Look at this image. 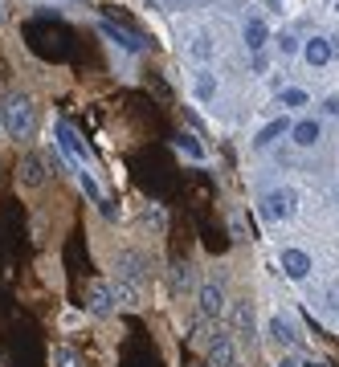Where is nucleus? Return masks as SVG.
Segmentation results:
<instances>
[{"instance_id":"412c9836","label":"nucleus","mask_w":339,"mask_h":367,"mask_svg":"<svg viewBox=\"0 0 339 367\" xmlns=\"http://www.w3.org/2000/svg\"><path fill=\"white\" fill-rule=\"evenodd\" d=\"M233 326L245 331V339L254 335V310H249V302H237V306H233Z\"/></svg>"},{"instance_id":"bb28decb","label":"nucleus","mask_w":339,"mask_h":367,"mask_svg":"<svg viewBox=\"0 0 339 367\" xmlns=\"http://www.w3.org/2000/svg\"><path fill=\"white\" fill-rule=\"evenodd\" d=\"M327 306L339 310V282H331V290H327Z\"/></svg>"},{"instance_id":"1a4fd4ad","label":"nucleus","mask_w":339,"mask_h":367,"mask_svg":"<svg viewBox=\"0 0 339 367\" xmlns=\"http://www.w3.org/2000/svg\"><path fill=\"white\" fill-rule=\"evenodd\" d=\"M98 29H102V37H111L119 49H127V53H144V37H135V33H127L123 24L115 21H98Z\"/></svg>"},{"instance_id":"7c9ffc66","label":"nucleus","mask_w":339,"mask_h":367,"mask_svg":"<svg viewBox=\"0 0 339 367\" xmlns=\"http://www.w3.org/2000/svg\"><path fill=\"white\" fill-rule=\"evenodd\" d=\"M4 364H8V359H4V351H0V367H4Z\"/></svg>"},{"instance_id":"0eeeda50","label":"nucleus","mask_w":339,"mask_h":367,"mask_svg":"<svg viewBox=\"0 0 339 367\" xmlns=\"http://www.w3.org/2000/svg\"><path fill=\"white\" fill-rule=\"evenodd\" d=\"M278 266H282V273H286L291 282H307L315 261H311L307 249H282V253H278Z\"/></svg>"},{"instance_id":"f257e3e1","label":"nucleus","mask_w":339,"mask_h":367,"mask_svg":"<svg viewBox=\"0 0 339 367\" xmlns=\"http://www.w3.org/2000/svg\"><path fill=\"white\" fill-rule=\"evenodd\" d=\"M0 127L8 131V139H33V131H37V106H33V98L21 94V90H8L4 94V106H0Z\"/></svg>"},{"instance_id":"4468645a","label":"nucleus","mask_w":339,"mask_h":367,"mask_svg":"<svg viewBox=\"0 0 339 367\" xmlns=\"http://www.w3.org/2000/svg\"><path fill=\"white\" fill-rule=\"evenodd\" d=\"M266 331H270V339L278 343V347H298V331H294L291 322H286V318L282 315H274L266 322Z\"/></svg>"},{"instance_id":"393cba45","label":"nucleus","mask_w":339,"mask_h":367,"mask_svg":"<svg viewBox=\"0 0 339 367\" xmlns=\"http://www.w3.org/2000/svg\"><path fill=\"white\" fill-rule=\"evenodd\" d=\"M229 237H233V241H249V229H245L242 220L233 217V220H229Z\"/></svg>"},{"instance_id":"dca6fc26","label":"nucleus","mask_w":339,"mask_h":367,"mask_svg":"<svg viewBox=\"0 0 339 367\" xmlns=\"http://www.w3.org/2000/svg\"><path fill=\"white\" fill-rule=\"evenodd\" d=\"M144 229L151 237H164V233H168V213H164V204H144Z\"/></svg>"},{"instance_id":"7ed1b4c3","label":"nucleus","mask_w":339,"mask_h":367,"mask_svg":"<svg viewBox=\"0 0 339 367\" xmlns=\"http://www.w3.org/2000/svg\"><path fill=\"white\" fill-rule=\"evenodd\" d=\"M147 278H151V269H147L144 253H131V249H127V253L115 257V282H131V286H139V290H144Z\"/></svg>"},{"instance_id":"423d86ee","label":"nucleus","mask_w":339,"mask_h":367,"mask_svg":"<svg viewBox=\"0 0 339 367\" xmlns=\"http://www.w3.org/2000/svg\"><path fill=\"white\" fill-rule=\"evenodd\" d=\"M53 131H57V147H62V151L70 155V164H74V168H82V164H90V147H86V143H82V139H78V131H74L70 122H57Z\"/></svg>"},{"instance_id":"5701e85b","label":"nucleus","mask_w":339,"mask_h":367,"mask_svg":"<svg viewBox=\"0 0 339 367\" xmlns=\"http://www.w3.org/2000/svg\"><path fill=\"white\" fill-rule=\"evenodd\" d=\"M188 282H193V273H188V266H184V261H176V266H172V290H184Z\"/></svg>"},{"instance_id":"f8f14e48","label":"nucleus","mask_w":339,"mask_h":367,"mask_svg":"<svg viewBox=\"0 0 339 367\" xmlns=\"http://www.w3.org/2000/svg\"><path fill=\"white\" fill-rule=\"evenodd\" d=\"M319 135H323V127H319V119H298L291 127V139L294 147H315L319 143Z\"/></svg>"},{"instance_id":"f03ea898","label":"nucleus","mask_w":339,"mask_h":367,"mask_svg":"<svg viewBox=\"0 0 339 367\" xmlns=\"http://www.w3.org/2000/svg\"><path fill=\"white\" fill-rule=\"evenodd\" d=\"M17 184H21V188H29V192L46 188V184H49V159H46V151H25L21 164H17Z\"/></svg>"},{"instance_id":"9b49d317","label":"nucleus","mask_w":339,"mask_h":367,"mask_svg":"<svg viewBox=\"0 0 339 367\" xmlns=\"http://www.w3.org/2000/svg\"><path fill=\"white\" fill-rule=\"evenodd\" d=\"M209 364L213 367H237V343H233V335H217V339H213Z\"/></svg>"},{"instance_id":"9d476101","label":"nucleus","mask_w":339,"mask_h":367,"mask_svg":"<svg viewBox=\"0 0 339 367\" xmlns=\"http://www.w3.org/2000/svg\"><path fill=\"white\" fill-rule=\"evenodd\" d=\"M242 41H245V49H249V53H262V49H266V41H270V24L262 21V17H249V21L242 24Z\"/></svg>"},{"instance_id":"b1692460","label":"nucleus","mask_w":339,"mask_h":367,"mask_svg":"<svg viewBox=\"0 0 339 367\" xmlns=\"http://www.w3.org/2000/svg\"><path fill=\"white\" fill-rule=\"evenodd\" d=\"M307 90H282V106H307Z\"/></svg>"},{"instance_id":"aec40b11","label":"nucleus","mask_w":339,"mask_h":367,"mask_svg":"<svg viewBox=\"0 0 339 367\" xmlns=\"http://www.w3.org/2000/svg\"><path fill=\"white\" fill-rule=\"evenodd\" d=\"M196 98H200V102H213V98H217V78L209 70L196 73Z\"/></svg>"},{"instance_id":"c85d7f7f","label":"nucleus","mask_w":339,"mask_h":367,"mask_svg":"<svg viewBox=\"0 0 339 367\" xmlns=\"http://www.w3.org/2000/svg\"><path fill=\"white\" fill-rule=\"evenodd\" d=\"M298 367H327L323 359H307V364H298Z\"/></svg>"},{"instance_id":"cd10ccee","label":"nucleus","mask_w":339,"mask_h":367,"mask_svg":"<svg viewBox=\"0 0 339 367\" xmlns=\"http://www.w3.org/2000/svg\"><path fill=\"white\" fill-rule=\"evenodd\" d=\"M331 41V57H339V37H327Z\"/></svg>"},{"instance_id":"a211bd4d","label":"nucleus","mask_w":339,"mask_h":367,"mask_svg":"<svg viewBox=\"0 0 339 367\" xmlns=\"http://www.w3.org/2000/svg\"><path fill=\"white\" fill-rule=\"evenodd\" d=\"M49 367H82L78 347H70V343H57V347H49Z\"/></svg>"},{"instance_id":"a878e982","label":"nucleus","mask_w":339,"mask_h":367,"mask_svg":"<svg viewBox=\"0 0 339 367\" xmlns=\"http://www.w3.org/2000/svg\"><path fill=\"white\" fill-rule=\"evenodd\" d=\"M278 49H282V53H298V37H294V33H282V37H278Z\"/></svg>"},{"instance_id":"4be33fe9","label":"nucleus","mask_w":339,"mask_h":367,"mask_svg":"<svg viewBox=\"0 0 339 367\" xmlns=\"http://www.w3.org/2000/svg\"><path fill=\"white\" fill-rule=\"evenodd\" d=\"M193 57H200V62H209V57H213V41H209V33H196L193 37Z\"/></svg>"},{"instance_id":"ddd939ff","label":"nucleus","mask_w":339,"mask_h":367,"mask_svg":"<svg viewBox=\"0 0 339 367\" xmlns=\"http://www.w3.org/2000/svg\"><path fill=\"white\" fill-rule=\"evenodd\" d=\"M291 127H294L291 119H274V122H266V127L258 131V139H254V147H258V151H266V147H270V143H278L282 135H291Z\"/></svg>"},{"instance_id":"6e6552de","label":"nucleus","mask_w":339,"mask_h":367,"mask_svg":"<svg viewBox=\"0 0 339 367\" xmlns=\"http://www.w3.org/2000/svg\"><path fill=\"white\" fill-rule=\"evenodd\" d=\"M196 306H200L205 318H217L221 310H225V290H221L217 282H205V286L196 290Z\"/></svg>"},{"instance_id":"6ab92c4d","label":"nucleus","mask_w":339,"mask_h":367,"mask_svg":"<svg viewBox=\"0 0 339 367\" xmlns=\"http://www.w3.org/2000/svg\"><path fill=\"white\" fill-rule=\"evenodd\" d=\"M74 175H78V184H82V192L90 196L95 204H102V200H106V192L98 188V180H95V175H90V171H86V168H74Z\"/></svg>"},{"instance_id":"39448f33","label":"nucleus","mask_w":339,"mask_h":367,"mask_svg":"<svg viewBox=\"0 0 339 367\" xmlns=\"http://www.w3.org/2000/svg\"><path fill=\"white\" fill-rule=\"evenodd\" d=\"M115 306H119V302H115L111 282H90V286H86V310H90L95 318H111L115 315Z\"/></svg>"},{"instance_id":"20e7f679","label":"nucleus","mask_w":339,"mask_h":367,"mask_svg":"<svg viewBox=\"0 0 339 367\" xmlns=\"http://www.w3.org/2000/svg\"><path fill=\"white\" fill-rule=\"evenodd\" d=\"M258 213H262L270 224L291 220L294 217V192H291V188H270V192L262 196V204H258Z\"/></svg>"},{"instance_id":"f3484780","label":"nucleus","mask_w":339,"mask_h":367,"mask_svg":"<svg viewBox=\"0 0 339 367\" xmlns=\"http://www.w3.org/2000/svg\"><path fill=\"white\" fill-rule=\"evenodd\" d=\"M176 151H180V155H188V159H196V164H205V159H209L205 143L196 139L193 131H180V135H176Z\"/></svg>"},{"instance_id":"c756f323","label":"nucleus","mask_w":339,"mask_h":367,"mask_svg":"<svg viewBox=\"0 0 339 367\" xmlns=\"http://www.w3.org/2000/svg\"><path fill=\"white\" fill-rule=\"evenodd\" d=\"M278 367H298V364H294V359H278Z\"/></svg>"},{"instance_id":"2eb2a0df","label":"nucleus","mask_w":339,"mask_h":367,"mask_svg":"<svg viewBox=\"0 0 339 367\" xmlns=\"http://www.w3.org/2000/svg\"><path fill=\"white\" fill-rule=\"evenodd\" d=\"M303 57H307V66H327V62H331V41H327V37H311V41H307V45H303Z\"/></svg>"}]
</instances>
